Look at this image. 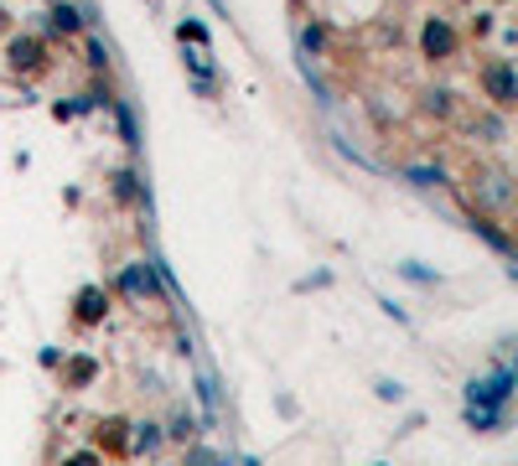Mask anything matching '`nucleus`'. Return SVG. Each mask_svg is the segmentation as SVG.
<instances>
[{"label":"nucleus","mask_w":518,"mask_h":466,"mask_svg":"<svg viewBox=\"0 0 518 466\" xmlns=\"http://www.w3.org/2000/svg\"><path fill=\"white\" fill-rule=\"evenodd\" d=\"M187 466H218V456H207V451H192Z\"/></svg>","instance_id":"1"}]
</instances>
